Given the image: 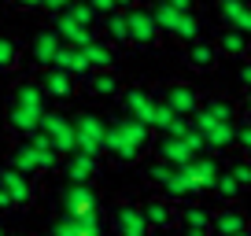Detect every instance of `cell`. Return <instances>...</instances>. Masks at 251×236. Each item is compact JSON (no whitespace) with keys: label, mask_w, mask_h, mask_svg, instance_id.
<instances>
[{"label":"cell","mask_w":251,"mask_h":236,"mask_svg":"<svg viewBox=\"0 0 251 236\" xmlns=\"http://www.w3.org/2000/svg\"><path fill=\"white\" fill-rule=\"evenodd\" d=\"M155 151V129L133 115H111L107 144H103V159L118 170L144 163V155Z\"/></svg>","instance_id":"6da1fadb"},{"label":"cell","mask_w":251,"mask_h":236,"mask_svg":"<svg viewBox=\"0 0 251 236\" xmlns=\"http://www.w3.org/2000/svg\"><path fill=\"white\" fill-rule=\"evenodd\" d=\"M107 218H111V233L115 236H148L151 233L148 218H144V207L137 203V199H129V196L115 199Z\"/></svg>","instance_id":"7a4b0ae2"},{"label":"cell","mask_w":251,"mask_h":236,"mask_svg":"<svg viewBox=\"0 0 251 236\" xmlns=\"http://www.w3.org/2000/svg\"><path fill=\"white\" fill-rule=\"evenodd\" d=\"M107 129H111V118H100L96 111H81V115H74V133H78V148L81 151L103 155Z\"/></svg>","instance_id":"3957f363"},{"label":"cell","mask_w":251,"mask_h":236,"mask_svg":"<svg viewBox=\"0 0 251 236\" xmlns=\"http://www.w3.org/2000/svg\"><path fill=\"white\" fill-rule=\"evenodd\" d=\"M118 103H122V115H133V118H141V122H148V126L155 129V111H159L155 89H148V85H126L122 96H118Z\"/></svg>","instance_id":"277c9868"},{"label":"cell","mask_w":251,"mask_h":236,"mask_svg":"<svg viewBox=\"0 0 251 236\" xmlns=\"http://www.w3.org/2000/svg\"><path fill=\"white\" fill-rule=\"evenodd\" d=\"M155 96L163 103H170V107L177 111V115H185V118H192L203 107V93H200L196 85H188V81H170V85L155 89Z\"/></svg>","instance_id":"5b68a950"},{"label":"cell","mask_w":251,"mask_h":236,"mask_svg":"<svg viewBox=\"0 0 251 236\" xmlns=\"http://www.w3.org/2000/svg\"><path fill=\"white\" fill-rule=\"evenodd\" d=\"M129 15V33H133V48H159V41L166 37L163 26H159L155 11L151 8H133L126 11Z\"/></svg>","instance_id":"8992f818"},{"label":"cell","mask_w":251,"mask_h":236,"mask_svg":"<svg viewBox=\"0 0 251 236\" xmlns=\"http://www.w3.org/2000/svg\"><path fill=\"white\" fill-rule=\"evenodd\" d=\"M59 207L67 214H89L100 211V192L93 181H67V189L59 192Z\"/></svg>","instance_id":"52a82bcc"},{"label":"cell","mask_w":251,"mask_h":236,"mask_svg":"<svg viewBox=\"0 0 251 236\" xmlns=\"http://www.w3.org/2000/svg\"><path fill=\"white\" fill-rule=\"evenodd\" d=\"M100 163H103V155H93V151L74 148V151H67V155H63L59 173L67 177V181H96V177H100V170H103Z\"/></svg>","instance_id":"ba28073f"},{"label":"cell","mask_w":251,"mask_h":236,"mask_svg":"<svg viewBox=\"0 0 251 236\" xmlns=\"http://www.w3.org/2000/svg\"><path fill=\"white\" fill-rule=\"evenodd\" d=\"M141 207H144V218H148V225H151V233H170L174 225H177V203H174L170 196H144L141 199Z\"/></svg>","instance_id":"9c48e42d"},{"label":"cell","mask_w":251,"mask_h":236,"mask_svg":"<svg viewBox=\"0 0 251 236\" xmlns=\"http://www.w3.org/2000/svg\"><path fill=\"white\" fill-rule=\"evenodd\" d=\"M41 129H45V133L52 137V144L63 151V155L78 148V133H74V118H67L63 111L48 107V111H45V118H41Z\"/></svg>","instance_id":"30bf717a"},{"label":"cell","mask_w":251,"mask_h":236,"mask_svg":"<svg viewBox=\"0 0 251 236\" xmlns=\"http://www.w3.org/2000/svg\"><path fill=\"white\" fill-rule=\"evenodd\" d=\"M222 59L226 55L214 45V37H200L192 45H185V63H188V71H196V74H214Z\"/></svg>","instance_id":"8fae6325"},{"label":"cell","mask_w":251,"mask_h":236,"mask_svg":"<svg viewBox=\"0 0 251 236\" xmlns=\"http://www.w3.org/2000/svg\"><path fill=\"white\" fill-rule=\"evenodd\" d=\"M37 81L45 85V93H48V100H52V103H67V100H74V96H78V85H81L74 74L59 71V67H45Z\"/></svg>","instance_id":"7c38bea8"},{"label":"cell","mask_w":251,"mask_h":236,"mask_svg":"<svg viewBox=\"0 0 251 236\" xmlns=\"http://www.w3.org/2000/svg\"><path fill=\"white\" fill-rule=\"evenodd\" d=\"M59 48H63L59 30H55V26H45V30H37V33L30 37V63L45 71V67H52V63H55Z\"/></svg>","instance_id":"4fadbf2b"},{"label":"cell","mask_w":251,"mask_h":236,"mask_svg":"<svg viewBox=\"0 0 251 236\" xmlns=\"http://www.w3.org/2000/svg\"><path fill=\"white\" fill-rule=\"evenodd\" d=\"M244 229H251V214L244 211L240 203H218L211 233L214 236H236V233H244Z\"/></svg>","instance_id":"5bb4252c"},{"label":"cell","mask_w":251,"mask_h":236,"mask_svg":"<svg viewBox=\"0 0 251 236\" xmlns=\"http://www.w3.org/2000/svg\"><path fill=\"white\" fill-rule=\"evenodd\" d=\"M0 185H8V189H11L19 211H23V207H30L33 199H37V177H30V173L15 170V166H8V163L0 166Z\"/></svg>","instance_id":"9a60e30c"},{"label":"cell","mask_w":251,"mask_h":236,"mask_svg":"<svg viewBox=\"0 0 251 236\" xmlns=\"http://www.w3.org/2000/svg\"><path fill=\"white\" fill-rule=\"evenodd\" d=\"M163 196H170L174 203H188V199H203L207 189L196 181V173L188 170V166H177V170H174V177H170V185L163 189Z\"/></svg>","instance_id":"2e32d148"},{"label":"cell","mask_w":251,"mask_h":236,"mask_svg":"<svg viewBox=\"0 0 251 236\" xmlns=\"http://www.w3.org/2000/svg\"><path fill=\"white\" fill-rule=\"evenodd\" d=\"M11 103H19V107H26V111H33V115H41L45 118V111H48V93H45V85L41 81H19L15 89H11Z\"/></svg>","instance_id":"e0dca14e"},{"label":"cell","mask_w":251,"mask_h":236,"mask_svg":"<svg viewBox=\"0 0 251 236\" xmlns=\"http://www.w3.org/2000/svg\"><path fill=\"white\" fill-rule=\"evenodd\" d=\"M8 166L30 173V177H41V159H37V144L30 137H15L11 141V151H8Z\"/></svg>","instance_id":"ac0fdd59"},{"label":"cell","mask_w":251,"mask_h":236,"mask_svg":"<svg viewBox=\"0 0 251 236\" xmlns=\"http://www.w3.org/2000/svg\"><path fill=\"white\" fill-rule=\"evenodd\" d=\"M214 45L222 48L226 59H248L251 55V33L236 30V26H222V30L214 33Z\"/></svg>","instance_id":"d6986e66"},{"label":"cell","mask_w":251,"mask_h":236,"mask_svg":"<svg viewBox=\"0 0 251 236\" xmlns=\"http://www.w3.org/2000/svg\"><path fill=\"white\" fill-rule=\"evenodd\" d=\"M155 155L166 159L170 166H188L192 159H196V151L188 148L185 137H170V133H159L155 137Z\"/></svg>","instance_id":"ffe728a7"},{"label":"cell","mask_w":251,"mask_h":236,"mask_svg":"<svg viewBox=\"0 0 251 236\" xmlns=\"http://www.w3.org/2000/svg\"><path fill=\"white\" fill-rule=\"evenodd\" d=\"M52 26H55V30H59L63 45H74V48H85V45H93V41L100 37V33H96V30H89V26H81L78 19H74V15H67V11H63V15H55V19H52Z\"/></svg>","instance_id":"44dd1931"},{"label":"cell","mask_w":251,"mask_h":236,"mask_svg":"<svg viewBox=\"0 0 251 236\" xmlns=\"http://www.w3.org/2000/svg\"><path fill=\"white\" fill-rule=\"evenodd\" d=\"M218 19L222 26H236L251 33V0H218Z\"/></svg>","instance_id":"7402d4cb"},{"label":"cell","mask_w":251,"mask_h":236,"mask_svg":"<svg viewBox=\"0 0 251 236\" xmlns=\"http://www.w3.org/2000/svg\"><path fill=\"white\" fill-rule=\"evenodd\" d=\"M177 225L181 229H211L214 211L203 203V199H188V203H177Z\"/></svg>","instance_id":"603a6c76"},{"label":"cell","mask_w":251,"mask_h":236,"mask_svg":"<svg viewBox=\"0 0 251 236\" xmlns=\"http://www.w3.org/2000/svg\"><path fill=\"white\" fill-rule=\"evenodd\" d=\"M100 26H103V37H107L111 45H118V48H129V45H133V33H129V15H126L122 8H118V11H107Z\"/></svg>","instance_id":"cb8c5ba5"},{"label":"cell","mask_w":251,"mask_h":236,"mask_svg":"<svg viewBox=\"0 0 251 236\" xmlns=\"http://www.w3.org/2000/svg\"><path fill=\"white\" fill-rule=\"evenodd\" d=\"M37 129H41V115H33V111L8 100V133L11 137H33Z\"/></svg>","instance_id":"d4e9b609"},{"label":"cell","mask_w":251,"mask_h":236,"mask_svg":"<svg viewBox=\"0 0 251 236\" xmlns=\"http://www.w3.org/2000/svg\"><path fill=\"white\" fill-rule=\"evenodd\" d=\"M203 137L211 144V155H226L229 148H236V122H211Z\"/></svg>","instance_id":"484cf974"},{"label":"cell","mask_w":251,"mask_h":236,"mask_svg":"<svg viewBox=\"0 0 251 236\" xmlns=\"http://www.w3.org/2000/svg\"><path fill=\"white\" fill-rule=\"evenodd\" d=\"M89 93L100 96V100H111V96H122V78H118V71H93V78H89Z\"/></svg>","instance_id":"4316f807"},{"label":"cell","mask_w":251,"mask_h":236,"mask_svg":"<svg viewBox=\"0 0 251 236\" xmlns=\"http://www.w3.org/2000/svg\"><path fill=\"white\" fill-rule=\"evenodd\" d=\"M85 55L93 63V71H115V63H118V52L107 37H96L93 45H85Z\"/></svg>","instance_id":"83f0119b"},{"label":"cell","mask_w":251,"mask_h":236,"mask_svg":"<svg viewBox=\"0 0 251 236\" xmlns=\"http://www.w3.org/2000/svg\"><path fill=\"white\" fill-rule=\"evenodd\" d=\"M188 170L196 173V181L203 185L207 192H214V181H218V173H222V163H218V155H196L192 163H188Z\"/></svg>","instance_id":"f1b7e54d"},{"label":"cell","mask_w":251,"mask_h":236,"mask_svg":"<svg viewBox=\"0 0 251 236\" xmlns=\"http://www.w3.org/2000/svg\"><path fill=\"white\" fill-rule=\"evenodd\" d=\"M174 170H177V166H170V163H166V159H159V155L151 159V163H144V166H141V173H144V181H148L151 189H159V192H163L166 185H170Z\"/></svg>","instance_id":"f546056e"},{"label":"cell","mask_w":251,"mask_h":236,"mask_svg":"<svg viewBox=\"0 0 251 236\" xmlns=\"http://www.w3.org/2000/svg\"><path fill=\"white\" fill-rule=\"evenodd\" d=\"M218 203H240V196H244V189H240V181L233 177V170H222L218 173V181H214V192H211Z\"/></svg>","instance_id":"4dcf8cb0"},{"label":"cell","mask_w":251,"mask_h":236,"mask_svg":"<svg viewBox=\"0 0 251 236\" xmlns=\"http://www.w3.org/2000/svg\"><path fill=\"white\" fill-rule=\"evenodd\" d=\"M203 111H207L211 118H218V122H236V115H240L236 100H229V96H222V93L207 96V100H203Z\"/></svg>","instance_id":"1f68e13d"},{"label":"cell","mask_w":251,"mask_h":236,"mask_svg":"<svg viewBox=\"0 0 251 236\" xmlns=\"http://www.w3.org/2000/svg\"><path fill=\"white\" fill-rule=\"evenodd\" d=\"M23 63V45L8 33H0V74H15Z\"/></svg>","instance_id":"d6a6232c"},{"label":"cell","mask_w":251,"mask_h":236,"mask_svg":"<svg viewBox=\"0 0 251 236\" xmlns=\"http://www.w3.org/2000/svg\"><path fill=\"white\" fill-rule=\"evenodd\" d=\"M151 11H155V19H159V26H163V33L174 41V33H177L181 15H185V11H177L170 0H155V4H151Z\"/></svg>","instance_id":"836d02e7"},{"label":"cell","mask_w":251,"mask_h":236,"mask_svg":"<svg viewBox=\"0 0 251 236\" xmlns=\"http://www.w3.org/2000/svg\"><path fill=\"white\" fill-rule=\"evenodd\" d=\"M203 37V26H200V15L196 11H185L181 15V26H177V33H174V41L177 45H192V41H200Z\"/></svg>","instance_id":"e575fe53"},{"label":"cell","mask_w":251,"mask_h":236,"mask_svg":"<svg viewBox=\"0 0 251 236\" xmlns=\"http://www.w3.org/2000/svg\"><path fill=\"white\" fill-rule=\"evenodd\" d=\"M48 236H85L81 233V221H78V214H67V211H59L52 218V225H48Z\"/></svg>","instance_id":"d590c367"},{"label":"cell","mask_w":251,"mask_h":236,"mask_svg":"<svg viewBox=\"0 0 251 236\" xmlns=\"http://www.w3.org/2000/svg\"><path fill=\"white\" fill-rule=\"evenodd\" d=\"M67 15H74V19H78L81 26H89V30H96V26L103 23V15H100L96 8H93V4H89V0H74L71 8H67Z\"/></svg>","instance_id":"8d00e7d4"},{"label":"cell","mask_w":251,"mask_h":236,"mask_svg":"<svg viewBox=\"0 0 251 236\" xmlns=\"http://www.w3.org/2000/svg\"><path fill=\"white\" fill-rule=\"evenodd\" d=\"M229 170H233V177L240 181V189L251 192V159H248V151H240V155L229 159Z\"/></svg>","instance_id":"74e56055"},{"label":"cell","mask_w":251,"mask_h":236,"mask_svg":"<svg viewBox=\"0 0 251 236\" xmlns=\"http://www.w3.org/2000/svg\"><path fill=\"white\" fill-rule=\"evenodd\" d=\"M185 141H188V148L196 151V155H211V144H207V137H203V133H200V129H196V126L188 129V137H185Z\"/></svg>","instance_id":"f35d334b"},{"label":"cell","mask_w":251,"mask_h":236,"mask_svg":"<svg viewBox=\"0 0 251 236\" xmlns=\"http://www.w3.org/2000/svg\"><path fill=\"white\" fill-rule=\"evenodd\" d=\"M236 85L244 93H251V55L248 59H236Z\"/></svg>","instance_id":"ab89813d"},{"label":"cell","mask_w":251,"mask_h":236,"mask_svg":"<svg viewBox=\"0 0 251 236\" xmlns=\"http://www.w3.org/2000/svg\"><path fill=\"white\" fill-rule=\"evenodd\" d=\"M236 148L251 151V118H240V122H236Z\"/></svg>","instance_id":"60d3db41"},{"label":"cell","mask_w":251,"mask_h":236,"mask_svg":"<svg viewBox=\"0 0 251 236\" xmlns=\"http://www.w3.org/2000/svg\"><path fill=\"white\" fill-rule=\"evenodd\" d=\"M11 211H19V203H15L8 185H0V214H11Z\"/></svg>","instance_id":"b9f144b4"},{"label":"cell","mask_w":251,"mask_h":236,"mask_svg":"<svg viewBox=\"0 0 251 236\" xmlns=\"http://www.w3.org/2000/svg\"><path fill=\"white\" fill-rule=\"evenodd\" d=\"M74 0H45V11H48V19H55V15H63V11L71 8Z\"/></svg>","instance_id":"7bdbcfd3"},{"label":"cell","mask_w":251,"mask_h":236,"mask_svg":"<svg viewBox=\"0 0 251 236\" xmlns=\"http://www.w3.org/2000/svg\"><path fill=\"white\" fill-rule=\"evenodd\" d=\"M19 11H45V0H11Z\"/></svg>","instance_id":"ee69618b"},{"label":"cell","mask_w":251,"mask_h":236,"mask_svg":"<svg viewBox=\"0 0 251 236\" xmlns=\"http://www.w3.org/2000/svg\"><path fill=\"white\" fill-rule=\"evenodd\" d=\"M89 4H93V8L100 11V15H107V11H118V4H115V0H89Z\"/></svg>","instance_id":"f6af8a7d"},{"label":"cell","mask_w":251,"mask_h":236,"mask_svg":"<svg viewBox=\"0 0 251 236\" xmlns=\"http://www.w3.org/2000/svg\"><path fill=\"white\" fill-rule=\"evenodd\" d=\"M177 11H196V0H170Z\"/></svg>","instance_id":"bcb514c9"},{"label":"cell","mask_w":251,"mask_h":236,"mask_svg":"<svg viewBox=\"0 0 251 236\" xmlns=\"http://www.w3.org/2000/svg\"><path fill=\"white\" fill-rule=\"evenodd\" d=\"M240 118H251V93H244L240 100Z\"/></svg>","instance_id":"7dc6e473"},{"label":"cell","mask_w":251,"mask_h":236,"mask_svg":"<svg viewBox=\"0 0 251 236\" xmlns=\"http://www.w3.org/2000/svg\"><path fill=\"white\" fill-rule=\"evenodd\" d=\"M181 236H214L211 229H181Z\"/></svg>","instance_id":"c3c4849f"},{"label":"cell","mask_w":251,"mask_h":236,"mask_svg":"<svg viewBox=\"0 0 251 236\" xmlns=\"http://www.w3.org/2000/svg\"><path fill=\"white\" fill-rule=\"evenodd\" d=\"M122 11H133V8H141V0H115Z\"/></svg>","instance_id":"681fc988"},{"label":"cell","mask_w":251,"mask_h":236,"mask_svg":"<svg viewBox=\"0 0 251 236\" xmlns=\"http://www.w3.org/2000/svg\"><path fill=\"white\" fill-rule=\"evenodd\" d=\"M236 236H251V229H244V233H236Z\"/></svg>","instance_id":"f907efd6"},{"label":"cell","mask_w":251,"mask_h":236,"mask_svg":"<svg viewBox=\"0 0 251 236\" xmlns=\"http://www.w3.org/2000/svg\"><path fill=\"white\" fill-rule=\"evenodd\" d=\"M0 236H8V233H4V225H0Z\"/></svg>","instance_id":"816d5d0a"}]
</instances>
